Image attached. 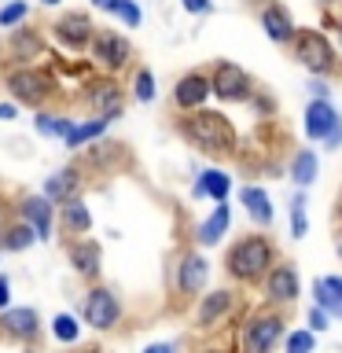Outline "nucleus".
Listing matches in <instances>:
<instances>
[{
    "label": "nucleus",
    "mask_w": 342,
    "mask_h": 353,
    "mask_svg": "<svg viewBox=\"0 0 342 353\" xmlns=\"http://www.w3.org/2000/svg\"><path fill=\"white\" fill-rule=\"evenodd\" d=\"M313 305H320L331 320H342V291H339V287H331L324 276L313 280Z\"/></svg>",
    "instance_id": "30"
},
{
    "label": "nucleus",
    "mask_w": 342,
    "mask_h": 353,
    "mask_svg": "<svg viewBox=\"0 0 342 353\" xmlns=\"http://www.w3.org/2000/svg\"><path fill=\"white\" fill-rule=\"evenodd\" d=\"M107 129H110V118H103V114L85 118V121H77L74 132L63 140V148H66V151H81V148H88V143L103 140V132H107Z\"/></svg>",
    "instance_id": "24"
},
{
    "label": "nucleus",
    "mask_w": 342,
    "mask_h": 353,
    "mask_svg": "<svg viewBox=\"0 0 342 353\" xmlns=\"http://www.w3.org/2000/svg\"><path fill=\"white\" fill-rule=\"evenodd\" d=\"M324 280H328L331 287H339V291H342V276H324Z\"/></svg>",
    "instance_id": "50"
},
{
    "label": "nucleus",
    "mask_w": 342,
    "mask_h": 353,
    "mask_svg": "<svg viewBox=\"0 0 342 353\" xmlns=\"http://www.w3.org/2000/svg\"><path fill=\"white\" fill-rule=\"evenodd\" d=\"M206 280H210V261L199 250H188L177 265V291L184 298H195L206 291Z\"/></svg>",
    "instance_id": "15"
},
{
    "label": "nucleus",
    "mask_w": 342,
    "mask_h": 353,
    "mask_svg": "<svg viewBox=\"0 0 342 353\" xmlns=\"http://www.w3.org/2000/svg\"><path fill=\"white\" fill-rule=\"evenodd\" d=\"M88 4H92L96 11H107V15H110V4H114V0H88Z\"/></svg>",
    "instance_id": "47"
},
{
    "label": "nucleus",
    "mask_w": 342,
    "mask_h": 353,
    "mask_svg": "<svg viewBox=\"0 0 342 353\" xmlns=\"http://www.w3.org/2000/svg\"><path fill=\"white\" fill-rule=\"evenodd\" d=\"M154 96H159L154 74L148 70V66H140V70L132 74V99H137V103H154Z\"/></svg>",
    "instance_id": "31"
},
{
    "label": "nucleus",
    "mask_w": 342,
    "mask_h": 353,
    "mask_svg": "<svg viewBox=\"0 0 342 353\" xmlns=\"http://www.w3.org/2000/svg\"><path fill=\"white\" fill-rule=\"evenodd\" d=\"M276 265V243L265 236V232H250V236H239L225 254V272L232 283H261L265 272Z\"/></svg>",
    "instance_id": "2"
},
{
    "label": "nucleus",
    "mask_w": 342,
    "mask_h": 353,
    "mask_svg": "<svg viewBox=\"0 0 342 353\" xmlns=\"http://www.w3.org/2000/svg\"><path fill=\"white\" fill-rule=\"evenodd\" d=\"M203 353H239V350H232V346H210V350H203Z\"/></svg>",
    "instance_id": "48"
},
{
    "label": "nucleus",
    "mask_w": 342,
    "mask_h": 353,
    "mask_svg": "<svg viewBox=\"0 0 342 353\" xmlns=\"http://www.w3.org/2000/svg\"><path fill=\"white\" fill-rule=\"evenodd\" d=\"M143 353H173V346H170V342H151Z\"/></svg>",
    "instance_id": "45"
},
{
    "label": "nucleus",
    "mask_w": 342,
    "mask_h": 353,
    "mask_svg": "<svg viewBox=\"0 0 342 353\" xmlns=\"http://www.w3.org/2000/svg\"><path fill=\"white\" fill-rule=\"evenodd\" d=\"M52 37L70 52H81V48H92V37H96V22L85 15V11H66L52 22Z\"/></svg>",
    "instance_id": "10"
},
{
    "label": "nucleus",
    "mask_w": 342,
    "mask_h": 353,
    "mask_svg": "<svg viewBox=\"0 0 342 353\" xmlns=\"http://www.w3.org/2000/svg\"><path fill=\"white\" fill-rule=\"evenodd\" d=\"M110 15H114L125 30H137L143 22V11H140L137 0H114V4H110Z\"/></svg>",
    "instance_id": "36"
},
{
    "label": "nucleus",
    "mask_w": 342,
    "mask_h": 353,
    "mask_svg": "<svg viewBox=\"0 0 342 353\" xmlns=\"http://www.w3.org/2000/svg\"><path fill=\"white\" fill-rule=\"evenodd\" d=\"M261 294H265V305L272 309H291L302 294V280H298V269L291 261H276L261 280Z\"/></svg>",
    "instance_id": "7"
},
{
    "label": "nucleus",
    "mask_w": 342,
    "mask_h": 353,
    "mask_svg": "<svg viewBox=\"0 0 342 353\" xmlns=\"http://www.w3.org/2000/svg\"><path fill=\"white\" fill-rule=\"evenodd\" d=\"M228 225H232V206H228V199H225V203H217L214 210H210L206 221H199L195 243H199V247H217V243L225 239Z\"/></svg>",
    "instance_id": "20"
},
{
    "label": "nucleus",
    "mask_w": 342,
    "mask_h": 353,
    "mask_svg": "<svg viewBox=\"0 0 342 353\" xmlns=\"http://www.w3.org/2000/svg\"><path fill=\"white\" fill-rule=\"evenodd\" d=\"M74 125H77L74 118L52 114V110H37V118H33V129H37L41 137H48V140H66L74 132Z\"/></svg>",
    "instance_id": "28"
},
{
    "label": "nucleus",
    "mask_w": 342,
    "mask_h": 353,
    "mask_svg": "<svg viewBox=\"0 0 342 353\" xmlns=\"http://www.w3.org/2000/svg\"><path fill=\"white\" fill-rule=\"evenodd\" d=\"M291 55H294V63H302L309 70V77H342V59H339L335 44L316 26H305V30L298 26L294 41H291Z\"/></svg>",
    "instance_id": "3"
},
{
    "label": "nucleus",
    "mask_w": 342,
    "mask_h": 353,
    "mask_svg": "<svg viewBox=\"0 0 342 353\" xmlns=\"http://www.w3.org/2000/svg\"><path fill=\"white\" fill-rule=\"evenodd\" d=\"M30 243H37V232H33L26 221H22V225H8L4 239H0V247H4V250H26Z\"/></svg>",
    "instance_id": "32"
},
{
    "label": "nucleus",
    "mask_w": 342,
    "mask_h": 353,
    "mask_svg": "<svg viewBox=\"0 0 342 353\" xmlns=\"http://www.w3.org/2000/svg\"><path fill=\"white\" fill-rule=\"evenodd\" d=\"M283 346H287V353H313L316 350V331H309V327L287 331Z\"/></svg>",
    "instance_id": "37"
},
{
    "label": "nucleus",
    "mask_w": 342,
    "mask_h": 353,
    "mask_svg": "<svg viewBox=\"0 0 342 353\" xmlns=\"http://www.w3.org/2000/svg\"><path fill=\"white\" fill-rule=\"evenodd\" d=\"M4 232H8V206L0 203V239H4Z\"/></svg>",
    "instance_id": "46"
},
{
    "label": "nucleus",
    "mask_w": 342,
    "mask_h": 353,
    "mask_svg": "<svg viewBox=\"0 0 342 353\" xmlns=\"http://www.w3.org/2000/svg\"><path fill=\"white\" fill-rule=\"evenodd\" d=\"M81 170L77 165H63V170H55L48 181H44V195L52 199L55 206L66 203V199H77V192H81Z\"/></svg>",
    "instance_id": "21"
},
{
    "label": "nucleus",
    "mask_w": 342,
    "mask_h": 353,
    "mask_svg": "<svg viewBox=\"0 0 342 353\" xmlns=\"http://www.w3.org/2000/svg\"><path fill=\"white\" fill-rule=\"evenodd\" d=\"M239 203H243L247 217H250L258 228H269L272 221H276L272 199H269V192H265L261 184H243V188H239Z\"/></svg>",
    "instance_id": "19"
},
{
    "label": "nucleus",
    "mask_w": 342,
    "mask_h": 353,
    "mask_svg": "<svg viewBox=\"0 0 342 353\" xmlns=\"http://www.w3.org/2000/svg\"><path fill=\"white\" fill-rule=\"evenodd\" d=\"M66 254H70V265H74L77 276H85V280H96L99 276V243L77 239V243H70Z\"/></svg>",
    "instance_id": "25"
},
{
    "label": "nucleus",
    "mask_w": 342,
    "mask_h": 353,
    "mask_svg": "<svg viewBox=\"0 0 342 353\" xmlns=\"http://www.w3.org/2000/svg\"><path fill=\"white\" fill-rule=\"evenodd\" d=\"M81 353H99V350H81Z\"/></svg>",
    "instance_id": "55"
},
{
    "label": "nucleus",
    "mask_w": 342,
    "mask_h": 353,
    "mask_svg": "<svg viewBox=\"0 0 342 353\" xmlns=\"http://www.w3.org/2000/svg\"><path fill=\"white\" fill-rule=\"evenodd\" d=\"M324 148H331V151H339V148H342V125L331 129V137L324 140Z\"/></svg>",
    "instance_id": "42"
},
{
    "label": "nucleus",
    "mask_w": 342,
    "mask_h": 353,
    "mask_svg": "<svg viewBox=\"0 0 342 353\" xmlns=\"http://www.w3.org/2000/svg\"><path fill=\"white\" fill-rule=\"evenodd\" d=\"M339 258H342V232H339Z\"/></svg>",
    "instance_id": "54"
},
{
    "label": "nucleus",
    "mask_w": 342,
    "mask_h": 353,
    "mask_svg": "<svg viewBox=\"0 0 342 353\" xmlns=\"http://www.w3.org/2000/svg\"><path fill=\"white\" fill-rule=\"evenodd\" d=\"M44 55V37L30 26H15L8 37V59L19 66H33V59Z\"/></svg>",
    "instance_id": "17"
},
{
    "label": "nucleus",
    "mask_w": 342,
    "mask_h": 353,
    "mask_svg": "<svg viewBox=\"0 0 342 353\" xmlns=\"http://www.w3.org/2000/svg\"><path fill=\"white\" fill-rule=\"evenodd\" d=\"M287 173H291V181L298 188H309L320 176V159H316V151L313 148H298L291 154V165H287Z\"/></svg>",
    "instance_id": "26"
},
{
    "label": "nucleus",
    "mask_w": 342,
    "mask_h": 353,
    "mask_svg": "<svg viewBox=\"0 0 342 353\" xmlns=\"http://www.w3.org/2000/svg\"><path fill=\"white\" fill-rule=\"evenodd\" d=\"M52 335H55V342H77L81 339V324H77V316H70V313H55V320H52Z\"/></svg>",
    "instance_id": "35"
},
{
    "label": "nucleus",
    "mask_w": 342,
    "mask_h": 353,
    "mask_svg": "<svg viewBox=\"0 0 342 353\" xmlns=\"http://www.w3.org/2000/svg\"><path fill=\"white\" fill-rule=\"evenodd\" d=\"M309 96L313 99H331V85H328V77H309Z\"/></svg>",
    "instance_id": "40"
},
{
    "label": "nucleus",
    "mask_w": 342,
    "mask_h": 353,
    "mask_svg": "<svg viewBox=\"0 0 342 353\" xmlns=\"http://www.w3.org/2000/svg\"><path fill=\"white\" fill-rule=\"evenodd\" d=\"M11 302V283H8V276H0V309H8Z\"/></svg>",
    "instance_id": "43"
},
{
    "label": "nucleus",
    "mask_w": 342,
    "mask_h": 353,
    "mask_svg": "<svg viewBox=\"0 0 342 353\" xmlns=\"http://www.w3.org/2000/svg\"><path fill=\"white\" fill-rule=\"evenodd\" d=\"M258 22H261V30H265V37H269L272 44H283V48H291V41H294V19H291V11H287L280 0H272V4H265L258 11Z\"/></svg>",
    "instance_id": "16"
},
{
    "label": "nucleus",
    "mask_w": 342,
    "mask_h": 353,
    "mask_svg": "<svg viewBox=\"0 0 342 353\" xmlns=\"http://www.w3.org/2000/svg\"><path fill=\"white\" fill-rule=\"evenodd\" d=\"M30 19V0H8L0 4V30H15Z\"/></svg>",
    "instance_id": "34"
},
{
    "label": "nucleus",
    "mask_w": 342,
    "mask_h": 353,
    "mask_svg": "<svg viewBox=\"0 0 342 353\" xmlns=\"http://www.w3.org/2000/svg\"><path fill=\"white\" fill-rule=\"evenodd\" d=\"M331 4H339V0H320V8H331Z\"/></svg>",
    "instance_id": "52"
},
{
    "label": "nucleus",
    "mask_w": 342,
    "mask_h": 353,
    "mask_svg": "<svg viewBox=\"0 0 342 353\" xmlns=\"http://www.w3.org/2000/svg\"><path fill=\"white\" fill-rule=\"evenodd\" d=\"M92 59L103 66L107 74H118V70H125L129 59H132V44L121 37L118 30H96V37H92Z\"/></svg>",
    "instance_id": "11"
},
{
    "label": "nucleus",
    "mask_w": 342,
    "mask_h": 353,
    "mask_svg": "<svg viewBox=\"0 0 342 353\" xmlns=\"http://www.w3.org/2000/svg\"><path fill=\"white\" fill-rule=\"evenodd\" d=\"M291 239H305V232H309V217H305V192L298 188V192L291 195Z\"/></svg>",
    "instance_id": "33"
},
{
    "label": "nucleus",
    "mask_w": 342,
    "mask_h": 353,
    "mask_svg": "<svg viewBox=\"0 0 342 353\" xmlns=\"http://www.w3.org/2000/svg\"><path fill=\"white\" fill-rule=\"evenodd\" d=\"M232 309H236V291H232V287H217V291H210V294L199 298L195 327L199 331H217L232 316Z\"/></svg>",
    "instance_id": "12"
},
{
    "label": "nucleus",
    "mask_w": 342,
    "mask_h": 353,
    "mask_svg": "<svg viewBox=\"0 0 342 353\" xmlns=\"http://www.w3.org/2000/svg\"><path fill=\"white\" fill-rule=\"evenodd\" d=\"M210 88H214V96L221 103H250V96L258 92L254 77L232 59H217L210 66Z\"/></svg>",
    "instance_id": "5"
},
{
    "label": "nucleus",
    "mask_w": 342,
    "mask_h": 353,
    "mask_svg": "<svg viewBox=\"0 0 342 353\" xmlns=\"http://www.w3.org/2000/svg\"><path fill=\"white\" fill-rule=\"evenodd\" d=\"M22 221H26V225L37 232V239H52V221H55V203L48 195H26L22 199Z\"/></svg>",
    "instance_id": "18"
},
{
    "label": "nucleus",
    "mask_w": 342,
    "mask_h": 353,
    "mask_svg": "<svg viewBox=\"0 0 342 353\" xmlns=\"http://www.w3.org/2000/svg\"><path fill=\"white\" fill-rule=\"evenodd\" d=\"M15 114H19V103H15V99H11V103H0V121H11Z\"/></svg>",
    "instance_id": "44"
},
{
    "label": "nucleus",
    "mask_w": 342,
    "mask_h": 353,
    "mask_svg": "<svg viewBox=\"0 0 342 353\" xmlns=\"http://www.w3.org/2000/svg\"><path fill=\"white\" fill-rule=\"evenodd\" d=\"M181 8L188 11V15H210V11H214L210 0H181Z\"/></svg>",
    "instance_id": "41"
},
{
    "label": "nucleus",
    "mask_w": 342,
    "mask_h": 353,
    "mask_svg": "<svg viewBox=\"0 0 342 353\" xmlns=\"http://www.w3.org/2000/svg\"><path fill=\"white\" fill-rule=\"evenodd\" d=\"M305 327L320 335V331H328V327H331V316H328L320 305H313V309H309V316H305Z\"/></svg>",
    "instance_id": "38"
},
{
    "label": "nucleus",
    "mask_w": 342,
    "mask_h": 353,
    "mask_svg": "<svg viewBox=\"0 0 342 353\" xmlns=\"http://www.w3.org/2000/svg\"><path fill=\"white\" fill-rule=\"evenodd\" d=\"M177 132L192 143L195 151L210 154V159H232V154H239V132L232 125L228 114H221V110H188V114L177 118Z\"/></svg>",
    "instance_id": "1"
},
{
    "label": "nucleus",
    "mask_w": 342,
    "mask_h": 353,
    "mask_svg": "<svg viewBox=\"0 0 342 353\" xmlns=\"http://www.w3.org/2000/svg\"><path fill=\"white\" fill-rule=\"evenodd\" d=\"M59 221H63V228L70 232V236H85V232L92 228V214H88V206H85L81 195L59 203Z\"/></svg>",
    "instance_id": "27"
},
{
    "label": "nucleus",
    "mask_w": 342,
    "mask_h": 353,
    "mask_svg": "<svg viewBox=\"0 0 342 353\" xmlns=\"http://www.w3.org/2000/svg\"><path fill=\"white\" fill-rule=\"evenodd\" d=\"M0 327L8 331L11 339H33L41 331V320H37V309H30V305H19V309H4L0 313Z\"/></svg>",
    "instance_id": "23"
},
{
    "label": "nucleus",
    "mask_w": 342,
    "mask_h": 353,
    "mask_svg": "<svg viewBox=\"0 0 342 353\" xmlns=\"http://www.w3.org/2000/svg\"><path fill=\"white\" fill-rule=\"evenodd\" d=\"M250 103H254V110H258L261 118H272V114H276V99H272V96H265V92H254V96H250Z\"/></svg>",
    "instance_id": "39"
},
{
    "label": "nucleus",
    "mask_w": 342,
    "mask_h": 353,
    "mask_svg": "<svg viewBox=\"0 0 342 353\" xmlns=\"http://www.w3.org/2000/svg\"><path fill=\"white\" fill-rule=\"evenodd\" d=\"M210 96H214V88H210V74L206 70H188L181 81L173 85V107L181 110V114L206 107Z\"/></svg>",
    "instance_id": "13"
},
{
    "label": "nucleus",
    "mask_w": 342,
    "mask_h": 353,
    "mask_svg": "<svg viewBox=\"0 0 342 353\" xmlns=\"http://www.w3.org/2000/svg\"><path fill=\"white\" fill-rule=\"evenodd\" d=\"M41 4H48V8H59V4H63V0H41Z\"/></svg>",
    "instance_id": "51"
},
{
    "label": "nucleus",
    "mask_w": 342,
    "mask_h": 353,
    "mask_svg": "<svg viewBox=\"0 0 342 353\" xmlns=\"http://www.w3.org/2000/svg\"><path fill=\"white\" fill-rule=\"evenodd\" d=\"M228 192H232V176H228V170H217V165L203 170L195 176V184H192V199H214V203H225Z\"/></svg>",
    "instance_id": "22"
},
{
    "label": "nucleus",
    "mask_w": 342,
    "mask_h": 353,
    "mask_svg": "<svg viewBox=\"0 0 342 353\" xmlns=\"http://www.w3.org/2000/svg\"><path fill=\"white\" fill-rule=\"evenodd\" d=\"M8 92L19 107H33L37 110L44 99L55 92V77L44 66H19L8 74Z\"/></svg>",
    "instance_id": "6"
},
{
    "label": "nucleus",
    "mask_w": 342,
    "mask_h": 353,
    "mask_svg": "<svg viewBox=\"0 0 342 353\" xmlns=\"http://www.w3.org/2000/svg\"><path fill=\"white\" fill-rule=\"evenodd\" d=\"M335 125H342V114L335 110V103H331V99H309V103H305V114H302L305 137L324 143Z\"/></svg>",
    "instance_id": "14"
},
{
    "label": "nucleus",
    "mask_w": 342,
    "mask_h": 353,
    "mask_svg": "<svg viewBox=\"0 0 342 353\" xmlns=\"http://www.w3.org/2000/svg\"><path fill=\"white\" fill-rule=\"evenodd\" d=\"M287 339V316L283 309H254L239 324V353H272Z\"/></svg>",
    "instance_id": "4"
},
{
    "label": "nucleus",
    "mask_w": 342,
    "mask_h": 353,
    "mask_svg": "<svg viewBox=\"0 0 342 353\" xmlns=\"http://www.w3.org/2000/svg\"><path fill=\"white\" fill-rule=\"evenodd\" d=\"M81 316H85V324L88 327H96V331H110L121 320V302H118V294L110 291V287H92V291L85 294V302H81Z\"/></svg>",
    "instance_id": "8"
},
{
    "label": "nucleus",
    "mask_w": 342,
    "mask_h": 353,
    "mask_svg": "<svg viewBox=\"0 0 342 353\" xmlns=\"http://www.w3.org/2000/svg\"><path fill=\"white\" fill-rule=\"evenodd\" d=\"M335 217H342V195H339V206H335Z\"/></svg>",
    "instance_id": "53"
},
{
    "label": "nucleus",
    "mask_w": 342,
    "mask_h": 353,
    "mask_svg": "<svg viewBox=\"0 0 342 353\" xmlns=\"http://www.w3.org/2000/svg\"><path fill=\"white\" fill-rule=\"evenodd\" d=\"M331 26H335V33H339V48H342V15H339L335 22H331Z\"/></svg>",
    "instance_id": "49"
},
{
    "label": "nucleus",
    "mask_w": 342,
    "mask_h": 353,
    "mask_svg": "<svg viewBox=\"0 0 342 353\" xmlns=\"http://www.w3.org/2000/svg\"><path fill=\"white\" fill-rule=\"evenodd\" d=\"M121 154H125V143H114V140H96V143H88V151H85V162L92 165V170H110Z\"/></svg>",
    "instance_id": "29"
},
{
    "label": "nucleus",
    "mask_w": 342,
    "mask_h": 353,
    "mask_svg": "<svg viewBox=\"0 0 342 353\" xmlns=\"http://www.w3.org/2000/svg\"><path fill=\"white\" fill-rule=\"evenodd\" d=\"M85 103H88V110H96V114L114 121L125 110V96H121V85L114 77L103 74V77H88L85 81Z\"/></svg>",
    "instance_id": "9"
}]
</instances>
